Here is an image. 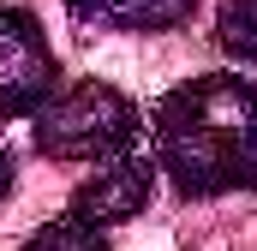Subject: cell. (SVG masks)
<instances>
[{
  "instance_id": "cell-1",
  "label": "cell",
  "mask_w": 257,
  "mask_h": 251,
  "mask_svg": "<svg viewBox=\"0 0 257 251\" xmlns=\"http://www.w3.org/2000/svg\"><path fill=\"white\" fill-rule=\"evenodd\" d=\"M156 156L186 197L257 186V90L233 72L186 78L156 108Z\"/></svg>"
},
{
  "instance_id": "cell-2",
  "label": "cell",
  "mask_w": 257,
  "mask_h": 251,
  "mask_svg": "<svg viewBox=\"0 0 257 251\" xmlns=\"http://www.w3.org/2000/svg\"><path fill=\"white\" fill-rule=\"evenodd\" d=\"M132 138H138V108L96 78L42 96L36 108V150L54 162H108L132 150Z\"/></svg>"
},
{
  "instance_id": "cell-3",
  "label": "cell",
  "mask_w": 257,
  "mask_h": 251,
  "mask_svg": "<svg viewBox=\"0 0 257 251\" xmlns=\"http://www.w3.org/2000/svg\"><path fill=\"white\" fill-rule=\"evenodd\" d=\"M54 90V48L24 6H0V120L36 114Z\"/></svg>"
},
{
  "instance_id": "cell-4",
  "label": "cell",
  "mask_w": 257,
  "mask_h": 251,
  "mask_svg": "<svg viewBox=\"0 0 257 251\" xmlns=\"http://www.w3.org/2000/svg\"><path fill=\"white\" fill-rule=\"evenodd\" d=\"M150 197H156V168H150L144 156L120 150V156H108V168H96L84 186L72 191V215L108 227V221H132V215H144Z\"/></svg>"
},
{
  "instance_id": "cell-5",
  "label": "cell",
  "mask_w": 257,
  "mask_h": 251,
  "mask_svg": "<svg viewBox=\"0 0 257 251\" xmlns=\"http://www.w3.org/2000/svg\"><path fill=\"white\" fill-rule=\"evenodd\" d=\"M78 24L90 30H126V36H150V30H174L197 12V0H66Z\"/></svg>"
},
{
  "instance_id": "cell-6",
  "label": "cell",
  "mask_w": 257,
  "mask_h": 251,
  "mask_svg": "<svg viewBox=\"0 0 257 251\" xmlns=\"http://www.w3.org/2000/svg\"><path fill=\"white\" fill-rule=\"evenodd\" d=\"M24 251H108L102 239V227L96 221H84V215H60V221H48V227H36Z\"/></svg>"
},
{
  "instance_id": "cell-7",
  "label": "cell",
  "mask_w": 257,
  "mask_h": 251,
  "mask_svg": "<svg viewBox=\"0 0 257 251\" xmlns=\"http://www.w3.org/2000/svg\"><path fill=\"white\" fill-rule=\"evenodd\" d=\"M215 42L233 60H257V0H221L215 12Z\"/></svg>"
},
{
  "instance_id": "cell-8",
  "label": "cell",
  "mask_w": 257,
  "mask_h": 251,
  "mask_svg": "<svg viewBox=\"0 0 257 251\" xmlns=\"http://www.w3.org/2000/svg\"><path fill=\"white\" fill-rule=\"evenodd\" d=\"M12 191V156H6V144H0V197Z\"/></svg>"
}]
</instances>
